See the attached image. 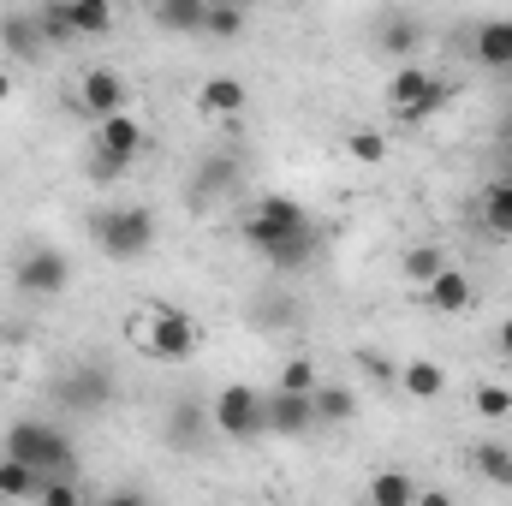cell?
Instances as JSON below:
<instances>
[{
	"mask_svg": "<svg viewBox=\"0 0 512 506\" xmlns=\"http://www.w3.org/2000/svg\"><path fill=\"white\" fill-rule=\"evenodd\" d=\"M137 155H143V120H137L131 108L108 114V120H96V155H90V179H96V185L120 179Z\"/></svg>",
	"mask_w": 512,
	"mask_h": 506,
	"instance_id": "cell-2",
	"label": "cell"
},
{
	"mask_svg": "<svg viewBox=\"0 0 512 506\" xmlns=\"http://www.w3.org/2000/svg\"><path fill=\"white\" fill-rule=\"evenodd\" d=\"M346 155H352L358 167H382L387 161V137L376 126H352L346 131Z\"/></svg>",
	"mask_w": 512,
	"mask_h": 506,
	"instance_id": "cell-28",
	"label": "cell"
},
{
	"mask_svg": "<svg viewBox=\"0 0 512 506\" xmlns=\"http://www.w3.org/2000/svg\"><path fill=\"white\" fill-rule=\"evenodd\" d=\"M149 322H143V346L155 352V358H191L197 352V322L185 316V310H173V304H155V310H143Z\"/></svg>",
	"mask_w": 512,
	"mask_h": 506,
	"instance_id": "cell-8",
	"label": "cell"
},
{
	"mask_svg": "<svg viewBox=\"0 0 512 506\" xmlns=\"http://www.w3.org/2000/svg\"><path fill=\"white\" fill-rule=\"evenodd\" d=\"M411 48H417V24H411V18H387V24H382V54L405 60Z\"/></svg>",
	"mask_w": 512,
	"mask_h": 506,
	"instance_id": "cell-30",
	"label": "cell"
},
{
	"mask_svg": "<svg viewBox=\"0 0 512 506\" xmlns=\"http://www.w3.org/2000/svg\"><path fill=\"white\" fill-rule=\"evenodd\" d=\"M441 268H447V251L441 245H411V251L399 256V280L405 286H429Z\"/></svg>",
	"mask_w": 512,
	"mask_h": 506,
	"instance_id": "cell-23",
	"label": "cell"
},
{
	"mask_svg": "<svg viewBox=\"0 0 512 506\" xmlns=\"http://www.w3.org/2000/svg\"><path fill=\"white\" fill-rule=\"evenodd\" d=\"M316 423H352L358 417V393L352 387H328V381H316Z\"/></svg>",
	"mask_w": 512,
	"mask_h": 506,
	"instance_id": "cell-25",
	"label": "cell"
},
{
	"mask_svg": "<svg viewBox=\"0 0 512 506\" xmlns=\"http://www.w3.org/2000/svg\"><path fill=\"white\" fill-rule=\"evenodd\" d=\"M66 18H72V36L84 42L114 36V0H66Z\"/></svg>",
	"mask_w": 512,
	"mask_h": 506,
	"instance_id": "cell-17",
	"label": "cell"
},
{
	"mask_svg": "<svg viewBox=\"0 0 512 506\" xmlns=\"http://www.w3.org/2000/svg\"><path fill=\"white\" fill-rule=\"evenodd\" d=\"M471 405H477V417H489V423H501V417H512V387H495V381H483Z\"/></svg>",
	"mask_w": 512,
	"mask_h": 506,
	"instance_id": "cell-31",
	"label": "cell"
},
{
	"mask_svg": "<svg viewBox=\"0 0 512 506\" xmlns=\"http://www.w3.org/2000/svg\"><path fill=\"white\" fill-rule=\"evenodd\" d=\"M12 90H18V84H12V72H6V66H0V108H6V102H12Z\"/></svg>",
	"mask_w": 512,
	"mask_h": 506,
	"instance_id": "cell-35",
	"label": "cell"
},
{
	"mask_svg": "<svg viewBox=\"0 0 512 506\" xmlns=\"http://www.w3.org/2000/svg\"><path fill=\"white\" fill-rule=\"evenodd\" d=\"M54 405H66L72 417H102L114 405V376L102 364H72L66 376H54Z\"/></svg>",
	"mask_w": 512,
	"mask_h": 506,
	"instance_id": "cell-5",
	"label": "cell"
},
{
	"mask_svg": "<svg viewBox=\"0 0 512 506\" xmlns=\"http://www.w3.org/2000/svg\"><path fill=\"white\" fill-rule=\"evenodd\" d=\"M483 227H489L495 239H512V179H495V185L483 191Z\"/></svg>",
	"mask_w": 512,
	"mask_h": 506,
	"instance_id": "cell-26",
	"label": "cell"
},
{
	"mask_svg": "<svg viewBox=\"0 0 512 506\" xmlns=\"http://www.w3.org/2000/svg\"><path fill=\"white\" fill-rule=\"evenodd\" d=\"M304 221H310V215H304L298 197L268 191V197H256V209L245 215V245H251V251H268L280 233H292V227H304Z\"/></svg>",
	"mask_w": 512,
	"mask_h": 506,
	"instance_id": "cell-7",
	"label": "cell"
},
{
	"mask_svg": "<svg viewBox=\"0 0 512 506\" xmlns=\"http://www.w3.org/2000/svg\"><path fill=\"white\" fill-rule=\"evenodd\" d=\"M316 245H322V239H316V221H304V227L280 233V239H274L262 256H268V268H280V274H298V268H310V262H316Z\"/></svg>",
	"mask_w": 512,
	"mask_h": 506,
	"instance_id": "cell-14",
	"label": "cell"
},
{
	"mask_svg": "<svg viewBox=\"0 0 512 506\" xmlns=\"http://www.w3.org/2000/svg\"><path fill=\"white\" fill-rule=\"evenodd\" d=\"M429 78H435V72H423V66H411V60H399V66H393V78H387V108L399 114V126H423V120H417V108H423Z\"/></svg>",
	"mask_w": 512,
	"mask_h": 506,
	"instance_id": "cell-11",
	"label": "cell"
},
{
	"mask_svg": "<svg viewBox=\"0 0 512 506\" xmlns=\"http://www.w3.org/2000/svg\"><path fill=\"white\" fill-rule=\"evenodd\" d=\"M262 423H268V435H304V429H316V399L298 387H274V393H262Z\"/></svg>",
	"mask_w": 512,
	"mask_h": 506,
	"instance_id": "cell-9",
	"label": "cell"
},
{
	"mask_svg": "<svg viewBox=\"0 0 512 506\" xmlns=\"http://www.w3.org/2000/svg\"><path fill=\"white\" fill-rule=\"evenodd\" d=\"M239 6H256V0H239Z\"/></svg>",
	"mask_w": 512,
	"mask_h": 506,
	"instance_id": "cell-36",
	"label": "cell"
},
{
	"mask_svg": "<svg viewBox=\"0 0 512 506\" xmlns=\"http://www.w3.org/2000/svg\"><path fill=\"white\" fill-rule=\"evenodd\" d=\"M471 54L483 66H512V18H483L471 36Z\"/></svg>",
	"mask_w": 512,
	"mask_h": 506,
	"instance_id": "cell-20",
	"label": "cell"
},
{
	"mask_svg": "<svg viewBox=\"0 0 512 506\" xmlns=\"http://www.w3.org/2000/svg\"><path fill=\"white\" fill-rule=\"evenodd\" d=\"M0 42H6V54H18V60H36L48 42H42V30H36V18H0Z\"/></svg>",
	"mask_w": 512,
	"mask_h": 506,
	"instance_id": "cell-27",
	"label": "cell"
},
{
	"mask_svg": "<svg viewBox=\"0 0 512 506\" xmlns=\"http://www.w3.org/2000/svg\"><path fill=\"white\" fill-rule=\"evenodd\" d=\"M203 12L209 0H155V24L167 36H203Z\"/></svg>",
	"mask_w": 512,
	"mask_h": 506,
	"instance_id": "cell-21",
	"label": "cell"
},
{
	"mask_svg": "<svg viewBox=\"0 0 512 506\" xmlns=\"http://www.w3.org/2000/svg\"><path fill=\"white\" fill-rule=\"evenodd\" d=\"M90 233H96V251L114 256V262H137V256L155 251V215L149 209H102L96 221H90Z\"/></svg>",
	"mask_w": 512,
	"mask_h": 506,
	"instance_id": "cell-1",
	"label": "cell"
},
{
	"mask_svg": "<svg viewBox=\"0 0 512 506\" xmlns=\"http://www.w3.org/2000/svg\"><path fill=\"white\" fill-rule=\"evenodd\" d=\"M36 501H48V506H78V501H84V489H78L72 477H42Z\"/></svg>",
	"mask_w": 512,
	"mask_h": 506,
	"instance_id": "cell-33",
	"label": "cell"
},
{
	"mask_svg": "<svg viewBox=\"0 0 512 506\" xmlns=\"http://www.w3.org/2000/svg\"><path fill=\"white\" fill-rule=\"evenodd\" d=\"M245 12H251V6H239V0H209V12H203V36H215V42H239V36H245Z\"/></svg>",
	"mask_w": 512,
	"mask_h": 506,
	"instance_id": "cell-22",
	"label": "cell"
},
{
	"mask_svg": "<svg viewBox=\"0 0 512 506\" xmlns=\"http://www.w3.org/2000/svg\"><path fill=\"white\" fill-rule=\"evenodd\" d=\"M209 423H215V435H227V441H256V435H268V423H262V393H256L251 381H227V387L209 399Z\"/></svg>",
	"mask_w": 512,
	"mask_h": 506,
	"instance_id": "cell-4",
	"label": "cell"
},
{
	"mask_svg": "<svg viewBox=\"0 0 512 506\" xmlns=\"http://www.w3.org/2000/svg\"><path fill=\"white\" fill-rule=\"evenodd\" d=\"M316 381H322V370H316V358H286V364H280V387L316 393Z\"/></svg>",
	"mask_w": 512,
	"mask_h": 506,
	"instance_id": "cell-32",
	"label": "cell"
},
{
	"mask_svg": "<svg viewBox=\"0 0 512 506\" xmlns=\"http://www.w3.org/2000/svg\"><path fill=\"white\" fill-rule=\"evenodd\" d=\"M12 286L24 298H60L72 286V262H66V251H54V245H30V251L12 262Z\"/></svg>",
	"mask_w": 512,
	"mask_h": 506,
	"instance_id": "cell-6",
	"label": "cell"
},
{
	"mask_svg": "<svg viewBox=\"0 0 512 506\" xmlns=\"http://www.w3.org/2000/svg\"><path fill=\"white\" fill-rule=\"evenodd\" d=\"M0 447L18 453V459H30L36 471H72V459H78L72 435L54 429V423H42V417H18V423H6V441H0Z\"/></svg>",
	"mask_w": 512,
	"mask_h": 506,
	"instance_id": "cell-3",
	"label": "cell"
},
{
	"mask_svg": "<svg viewBox=\"0 0 512 506\" xmlns=\"http://www.w3.org/2000/svg\"><path fill=\"white\" fill-rule=\"evenodd\" d=\"M209 429H215V423H209V405H197V399H179V405H173V417H167V447L191 453V447H197Z\"/></svg>",
	"mask_w": 512,
	"mask_h": 506,
	"instance_id": "cell-16",
	"label": "cell"
},
{
	"mask_svg": "<svg viewBox=\"0 0 512 506\" xmlns=\"http://www.w3.org/2000/svg\"><path fill=\"white\" fill-rule=\"evenodd\" d=\"M197 108H203L209 120H239V114L251 108V90H245L239 78L215 72V78H203V90H197Z\"/></svg>",
	"mask_w": 512,
	"mask_h": 506,
	"instance_id": "cell-13",
	"label": "cell"
},
{
	"mask_svg": "<svg viewBox=\"0 0 512 506\" xmlns=\"http://www.w3.org/2000/svg\"><path fill=\"white\" fill-rule=\"evenodd\" d=\"M131 96L126 72H114V66H90L84 78H78V108L90 114V120H108V114H120Z\"/></svg>",
	"mask_w": 512,
	"mask_h": 506,
	"instance_id": "cell-10",
	"label": "cell"
},
{
	"mask_svg": "<svg viewBox=\"0 0 512 506\" xmlns=\"http://www.w3.org/2000/svg\"><path fill=\"white\" fill-rule=\"evenodd\" d=\"M364 501L370 506H417L423 489H417V477H405V471H376V477L364 483Z\"/></svg>",
	"mask_w": 512,
	"mask_h": 506,
	"instance_id": "cell-19",
	"label": "cell"
},
{
	"mask_svg": "<svg viewBox=\"0 0 512 506\" xmlns=\"http://www.w3.org/2000/svg\"><path fill=\"white\" fill-rule=\"evenodd\" d=\"M495 352L512 364V316H501V322H495Z\"/></svg>",
	"mask_w": 512,
	"mask_h": 506,
	"instance_id": "cell-34",
	"label": "cell"
},
{
	"mask_svg": "<svg viewBox=\"0 0 512 506\" xmlns=\"http://www.w3.org/2000/svg\"><path fill=\"white\" fill-rule=\"evenodd\" d=\"M36 30H42V42L54 48V42H72V18H66V0H48L42 12H36Z\"/></svg>",
	"mask_w": 512,
	"mask_h": 506,
	"instance_id": "cell-29",
	"label": "cell"
},
{
	"mask_svg": "<svg viewBox=\"0 0 512 506\" xmlns=\"http://www.w3.org/2000/svg\"><path fill=\"white\" fill-rule=\"evenodd\" d=\"M393 381H399V393H405L411 405H435V399H447V364H435V358H405Z\"/></svg>",
	"mask_w": 512,
	"mask_h": 506,
	"instance_id": "cell-12",
	"label": "cell"
},
{
	"mask_svg": "<svg viewBox=\"0 0 512 506\" xmlns=\"http://www.w3.org/2000/svg\"><path fill=\"white\" fill-rule=\"evenodd\" d=\"M471 465H477L483 483L512 489V447H501V441H477V447H471Z\"/></svg>",
	"mask_w": 512,
	"mask_h": 506,
	"instance_id": "cell-24",
	"label": "cell"
},
{
	"mask_svg": "<svg viewBox=\"0 0 512 506\" xmlns=\"http://www.w3.org/2000/svg\"><path fill=\"white\" fill-rule=\"evenodd\" d=\"M42 477H48V471H36L30 459H18V453H0V501H36Z\"/></svg>",
	"mask_w": 512,
	"mask_h": 506,
	"instance_id": "cell-18",
	"label": "cell"
},
{
	"mask_svg": "<svg viewBox=\"0 0 512 506\" xmlns=\"http://www.w3.org/2000/svg\"><path fill=\"white\" fill-rule=\"evenodd\" d=\"M423 298H429L441 316H465V310H471V298H477V286H471V274H465V268H453V262H447V268L423 286Z\"/></svg>",
	"mask_w": 512,
	"mask_h": 506,
	"instance_id": "cell-15",
	"label": "cell"
}]
</instances>
